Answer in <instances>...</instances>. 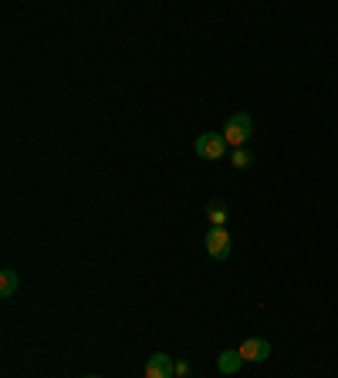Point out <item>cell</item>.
Returning a JSON list of instances; mask_svg holds the SVG:
<instances>
[{
  "label": "cell",
  "mask_w": 338,
  "mask_h": 378,
  "mask_svg": "<svg viewBox=\"0 0 338 378\" xmlns=\"http://www.w3.org/2000/svg\"><path fill=\"white\" fill-rule=\"evenodd\" d=\"M251 135H254V119H251V112H234V115L227 119V126H223L227 146H230V149H244Z\"/></svg>",
  "instance_id": "1"
},
{
  "label": "cell",
  "mask_w": 338,
  "mask_h": 378,
  "mask_svg": "<svg viewBox=\"0 0 338 378\" xmlns=\"http://www.w3.org/2000/svg\"><path fill=\"white\" fill-rule=\"evenodd\" d=\"M193 149H196V155L203 162H217V159L227 155V139H223V132H203V135H196Z\"/></svg>",
  "instance_id": "2"
},
{
  "label": "cell",
  "mask_w": 338,
  "mask_h": 378,
  "mask_svg": "<svg viewBox=\"0 0 338 378\" xmlns=\"http://www.w3.org/2000/svg\"><path fill=\"white\" fill-rule=\"evenodd\" d=\"M207 253L213 257V260H227L230 257V250H234V240H230V233H227V227H210L207 233Z\"/></svg>",
  "instance_id": "3"
},
{
  "label": "cell",
  "mask_w": 338,
  "mask_h": 378,
  "mask_svg": "<svg viewBox=\"0 0 338 378\" xmlns=\"http://www.w3.org/2000/svg\"><path fill=\"white\" fill-rule=\"evenodd\" d=\"M146 378H176V361L166 352L149 354V361H146Z\"/></svg>",
  "instance_id": "4"
},
{
  "label": "cell",
  "mask_w": 338,
  "mask_h": 378,
  "mask_svg": "<svg viewBox=\"0 0 338 378\" xmlns=\"http://www.w3.org/2000/svg\"><path fill=\"white\" fill-rule=\"evenodd\" d=\"M240 358L244 361H267L271 358V341L267 338H247V341H240Z\"/></svg>",
  "instance_id": "5"
},
{
  "label": "cell",
  "mask_w": 338,
  "mask_h": 378,
  "mask_svg": "<svg viewBox=\"0 0 338 378\" xmlns=\"http://www.w3.org/2000/svg\"><path fill=\"white\" fill-rule=\"evenodd\" d=\"M217 368H220V375H237L244 368V358L237 348H227V352L217 354Z\"/></svg>",
  "instance_id": "6"
},
{
  "label": "cell",
  "mask_w": 338,
  "mask_h": 378,
  "mask_svg": "<svg viewBox=\"0 0 338 378\" xmlns=\"http://www.w3.org/2000/svg\"><path fill=\"white\" fill-rule=\"evenodd\" d=\"M207 220H210V227H227V220H230L227 203H223V200H210L207 203Z\"/></svg>",
  "instance_id": "7"
},
{
  "label": "cell",
  "mask_w": 338,
  "mask_h": 378,
  "mask_svg": "<svg viewBox=\"0 0 338 378\" xmlns=\"http://www.w3.org/2000/svg\"><path fill=\"white\" fill-rule=\"evenodd\" d=\"M21 287V277H17V270H0V298H14V291Z\"/></svg>",
  "instance_id": "8"
},
{
  "label": "cell",
  "mask_w": 338,
  "mask_h": 378,
  "mask_svg": "<svg viewBox=\"0 0 338 378\" xmlns=\"http://www.w3.org/2000/svg\"><path fill=\"white\" fill-rule=\"evenodd\" d=\"M230 166L240 169V173H244V169H251V166H254V152L247 149V146H244V149H234V152H230Z\"/></svg>",
  "instance_id": "9"
},
{
  "label": "cell",
  "mask_w": 338,
  "mask_h": 378,
  "mask_svg": "<svg viewBox=\"0 0 338 378\" xmlns=\"http://www.w3.org/2000/svg\"><path fill=\"white\" fill-rule=\"evenodd\" d=\"M186 375H189V361L180 358V361H176V378H186Z\"/></svg>",
  "instance_id": "10"
},
{
  "label": "cell",
  "mask_w": 338,
  "mask_h": 378,
  "mask_svg": "<svg viewBox=\"0 0 338 378\" xmlns=\"http://www.w3.org/2000/svg\"><path fill=\"white\" fill-rule=\"evenodd\" d=\"M85 378H99V375H85Z\"/></svg>",
  "instance_id": "11"
}]
</instances>
